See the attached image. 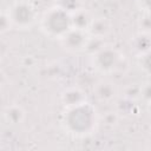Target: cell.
<instances>
[{"instance_id": "1", "label": "cell", "mask_w": 151, "mask_h": 151, "mask_svg": "<svg viewBox=\"0 0 151 151\" xmlns=\"http://www.w3.org/2000/svg\"><path fill=\"white\" fill-rule=\"evenodd\" d=\"M63 129L72 136L85 137L93 133L98 126V114L96 109L87 101L79 105L65 107L61 118Z\"/></svg>"}, {"instance_id": "2", "label": "cell", "mask_w": 151, "mask_h": 151, "mask_svg": "<svg viewBox=\"0 0 151 151\" xmlns=\"http://www.w3.org/2000/svg\"><path fill=\"white\" fill-rule=\"evenodd\" d=\"M40 28L47 37L60 39L72 28L71 14L54 5L41 15Z\"/></svg>"}, {"instance_id": "3", "label": "cell", "mask_w": 151, "mask_h": 151, "mask_svg": "<svg viewBox=\"0 0 151 151\" xmlns=\"http://www.w3.org/2000/svg\"><path fill=\"white\" fill-rule=\"evenodd\" d=\"M13 27L18 29H27L31 28L38 18L37 9L34 5L27 0H18L15 1L7 11Z\"/></svg>"}, {"instance_id": "4", "label": "cell", "mask_w": 151, "mask_h": 151, "mask_svg": "<svg viewBox=\"0 0 151 151\" xmlns=\"http://www.w3.org/2000/svg\"><path fill=\"white\" fill-rule=\"evenodd\" d=\"M122 54L118 50L110 45H105L99 52L92 55V65L100 73H111L114 72L120 59Z\"/></svg>"}, {"instance_id": "5", "label": "cell", "mask_w": 151, "mask_h": 151, "mask_svg": "<svg viewBox=\"0 0 151 151\" xmlns=\"http://www.w3.org/2000/svg\"><path fill=\"white\" fill-rule=\"evenodd\" d=\"M88 35L90 34L87 31H83V29L72 27L63 38L59 39V41L66 51L80 52V51H84V47H85Z\"/></svg>"}, {"instance_id": "6", "label": "cell", "mask_w": 151, "mask_h": 151, "mask_svg": "<svg viewBox=\"0 0 151 151\" xmlns=\"http://www.w3.org/2000/svg\"><path fill=\"white\" fill-rule=\"evenodd\" d=\"M118 90L110 80H99L93 84V94L101 103H110L117 97Z\"/></svg>"}, {"instance_id": "7", "label": "cell", "mask_w": 151, "mask_h": 151, "mask_svg": "<svg viewBox=\"0 0 151 151\" xmlns=\"http://www.w3.org/2000/svg\"><path fill=\"white\" fill-rule=\"evenodd\" d=\"M86 101V96L84 91L78 86H71L63 91L61 93V103L65 107H71L79 105Z\"/></svg>"}, {"instance_id": "8", "label": "cell", "mask_w": 151, "mask_h": 151, "mask_svg": "<svg viewBox=\"0 0 151 151\" xmlns=\"http://www.w3.org/2000/svg\"><path fill=\"white\" fill-rule=\"evenodd\" d=\"M93 17L91 15V13L85 9V8H79L78 11L71 13V21H72V27L78 28V29H83V31H88L92 21H93Z\"/></svg>"}, {"instance_id": "9", "label": "cell", "mask_w": 151, "mask_h": 151, "mask_svg": "<svg viewBox=\"0 0 151 151\" xmlns=\"http://www.w3.org/2000/svg\"><path fill=\"white\" fill-rule=\"evenodd\" d=\"M4 119L6 120V123L11 124V125H18L21 124L25 119V111L22 110L21 106L19 105H7L4 111Z\"/></svg>"}, {"instance_id": "10", "label": "cell", "mask_w": 151, "mask_h": 151, "mask_svg": "<svg viewBox=\"0 0 151 151\" xmlns=\"http://www.w3.org/2000/svg\"><path fill=\"white\" fill-rule=\"evenodd\" d=\"M87 32L90 35L105 38L111 32V24L106 18H96L93 19Z\"/></svg>"}, {"instance_id": "11", "label": "cell", "mask_w": 151, "mask_h": 151, "mask_svg": "<svg viewBox=\"0 0 151 151\" xmlns=\"http://www.w3.org/2000/svg\"><path fill=\"white\" fill-rule=\"evenodd\" d=\"M132 48L137 54H140L151 48V34L139 32L132 40Z\"/></svg>"}, {"instance_id": "12", "label": "cell", "mask_w": 151, "mask_h": 151, "mask_svg": "<svg viewBox=\"0 0 151 151\" xmlns=\"http://www.w3.org/2000/svg\"><path fill=\"white\" fill-rule=\"evenodd\" d=\"M105 41H104V38H100V37H96V35H88L87 38V41L85 44V47H84V52L86 54H88L90 57L94 55L97 52H99L104 46H105Z\"/></svg>"}, {"instance_id": "13", "label": "cell", "mask_w": 151, "mask_h": 151, "mask_svg": "<svg viewBox=\"0 0 151 151\" xmlns=\"http://www.w3.org/2000/svg\"><path fill=\"white\" fill-rule=\"evenodd\" d=\"M55 5L71 14L81 8V0H55Z\"/></svg>"}, {"instance_id": "14", "label": "cell", "mask_w": 151, "mask_h": 151, "mask_svg": "<svg viewBox=\"0 0 151 151\" xmlns=\"http://www.w3.org/2000/svg\"><path fill=\"white\" fill-rule=\"evenodd\" d=\"M138 65L147 74H151V48L138 54Z\"/></svg>"}, {"instance_id": "15", "label": "cell", "mask_w": 151, "mask_h": 151, "mask_svg": "<svg viewBox=\"0 0 151 151\" xmlns=\"http://www.w3.org/2000/svg\"><path fill=\"white\" fill-rule=\"evenodd\" d=\"M132 110H133V99H130L127 97H123L117 101L116 111L118 113L129 114L132 112Z\"/></svg>"}, {"instance_id": "16", "label": "cell", "mask_w": 151, "mask_h": 151, "mask_svg": "<svg viewBox=\"0 0 151 151\" xmlns=\"http://www.w3.org/2000/svg\"><path fill=\"white\" fill-rule=\"evenodd\" d=\"M138 27L140 32L151 34V14L144 13V15L138 19Z\"/></svg>"}, {"instance_id": "17", "label": "cell", "mask_w": 151, "mask_h": 151, "mask_svg": "<svg viewBox=\"0 0 151 151\" xmlns=\"http://www.w3.org/2000/svg\"><path fill=\"white\" fill-rule=\"evenodd\" d=\"M140 94H142V86L136 85V84L129 85L124 91V97H127V98L133 99V100L138 99L140 97Z\"/></svg>"}, {"instance_id": "18", "label": "cell", "mask_w": 151, "mask_h": 151, "mask_svg": "<svg viewBox=\"0 0 151 151\" xmlns=\"http://www.w3.org/2000/svg\"><path fill=\"white\" fill-rule=\"evenodd\" d=\"M12 27H13V25H12V21H11V18H9L8 13L7 12H2L1 17H0V32L1 33H6Z\"/></svg>"}, {"instance_id": "19", "label": "cell", "mask_w": 151, "mask_h": 151, "mask_svg": "<svg viewBox=\"0 0 151 151\" xmlns=\"http://www.w3.org/2000/svg\"><path fill=\"white\" fill-rule=\"evenodd\" d=\"M119 119V113L117 111H110V112H106L103 117V122L105 123V125L107 126H114L117 124Z\"/></svg>"}, {"instance_id": "20", "label": "cell", "mask_w": 151, "mask_h": 151, "mask_svg": "<svg viewBox=\"0 0 151 151\" xmlns=\"http://www.w3.org/2000/svg\"><path fill=\"white\" fill-rule=\"evenodd\" d=\"M140 97H143L146 101L151 100V83L145 84L144 86H142V94Z\"/></svg>"}, {"instance_id": "21", "label": "cell", "mask_w": 151, "mask_h": 151, "mask_svg": "<svg viewBox=\"0 0 151 151\" xmlns=\"http://www.w3.org/2000/svg\"><path fill=\"white\" fill-rule=\"evenodd\" d=\"M137 4L144 11V13L151 14V0H137Z\"/></svg>"}, {"instance_id": "22", "label": "cell", "mask_w": 151, "mask_h": 151, "mask_svg": "<svg viewBox=\"0 0 151 151\" xmlns=\"http://www.w3.org/2000/svg\"><path fill=\"white\" fill-rule=\"evenodd\" d=\"M147 109H149V111L151 112V100H150V101H147Z\"/></svg>"}]
</instances>
